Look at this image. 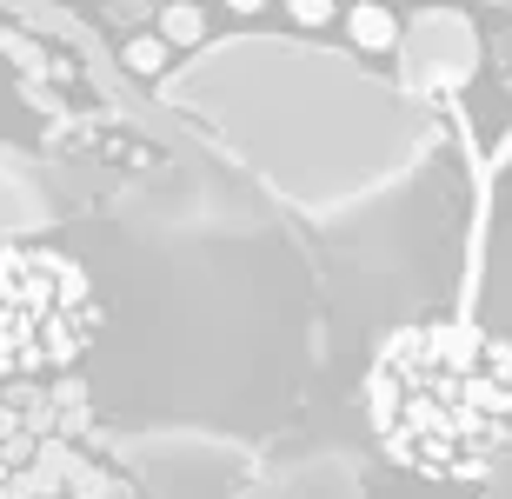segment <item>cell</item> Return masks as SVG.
Here are the masks:
<instances>
[{"label": "cell", "mask_w": 512, "mask_h": 499, "mask_svg": "<svg viewBox=\"0 0 512 499\" xmlns=\"http://www.w3.org/2000/svg\"><path fill=\"white\" fill-rule=\"evenodd\" d=\"M120 453L87 360L0 327V499H114Z\"/></svg>", "instance_id": "cell-2"}, {"label": "cell", "mask_w": 512, "mask_h": 499, "mask_svg": "<svg viewBox=\"0 0 512 499\" xmlns=\"http://www.w3.org/2000/svg\"><path fill=\"white\" fill-rule=\"evenodd\" d=\"M366 433L433 486H479L512 453V333L459 313L393 327L360 380Z\"/></svg>", "instance_id": "cell-1"}]
</instances>
